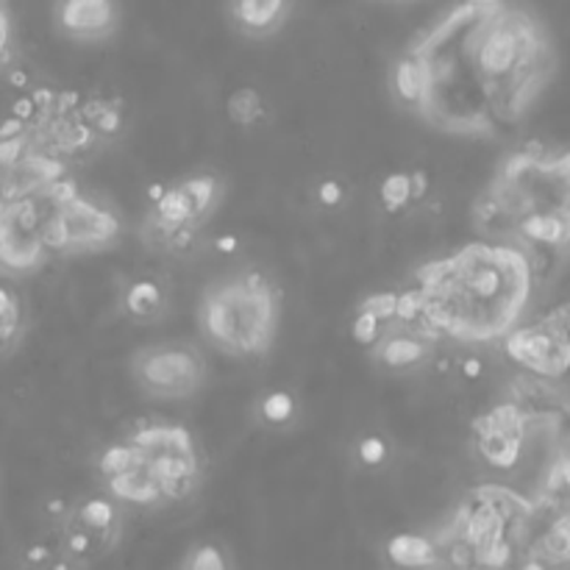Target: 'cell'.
<instances>
[{
    "label": "cell",
    "mask_w": 570,
    "mask_h": 570,
    "mask_svg": "<svg viewBox=\"0 0 570 570\" xmlns=\"http://www.w3.org/2000/svg\"><path fill=\"white\" fill-rule=\"evenodd\" d=\"M557 48L515 0H457L390 68L393 101L429 129L470 140L518 131L551 86Z\"/></svg>",
    "instance_id": "1"
},
{
    "label": "cell",
    "mask_w": 570,
    "mask_h": 570,
    "mask_svg": "<svg viewBox=\"0 0 570 570\" xmlns=\"http://www.w3.org/2000/svg\"><path fill=\"white\" fill-rule=\"evenodd\" d=\"M529 259L512 245L476 243L431 259L396 287V320L440 343H501L537 293Z\"/></svg>",
    "instance_id": "2"
},
{
    "label": "cell",
    "mask_w": 570,
    "mask_h": 570,
    "mask_svg": "<svg viewBox=\"0 0 570 570\" xmlns=\"http://www.w3.org/2000/svg\"><path fill=\"white\" fill-rule=\"evenodd\" d=\"M474 228L487 243L512 245L529 259L537 284L564 265L570 243V156L548 142L515 147L474 204Z\"/></svg>",
    "instance_id": "3"
},
{
    "label": "cell",
    "mask_w": 570,
    "mask_h": 570,
    "mask_svg": "<svg viewBox=\"0 0 570 570\" xmlns=\"http://www.w3.org/2000/svg\"><path fill=\"white\" fill-rule=\"evenodd\" d=\"M120 234V217L86 195L73 175H62L0 206V271L29 276L53 259L112 248Z\"/></svg>",
    "instance_id": "4"
},
{
    "label": "cell",
    "mask_w": 570,
    "mask_h": 570,
    "mask_svg": "<svg viewBox=\"0 0 570 570\" xmlns=\"http://www.w3.org/2000/svg\"><path fill=\"white\" fill-rule=\"evenodd\" d=\"M98 476L123 507L156 509L186 501L199 490L204 459L186 426L147 420L103 448Z\"/></svg>",
    "instance_id": "5"
},
{
    "label": "cell",
    "mask_w": 570,
    "mask_h": 570,
    "mask_svg": "<svg viewBox=\"0 0 570 570\" xmlns=\"http://www.w3.org/2000/svg\"><path fill=\"white\" fill-rule=\"evenodd\" d=\"M537 503L503 485L465 492L451 518L431 535L448 570H512L526 548Z\"/></svg>",
    "instance_id": "6"
},
{
    "label": "cell",
    "mask_w": 570,
    "mask_h": 570,
    "mask_svg": "<svg viewBox=\"0 0 570 570\" xmlns=\"http://www.w3.org/2000/svg\"><path fill=\"white\" fill-rule=\"evenodd\" d=\"M284 293L256 267L228 273L204 289L199 328L206 343L232 359H256L273 348L282 326Z\"/></svg>",
    "instance_id": "7"
},
{
    "label": "cell",
    "mask_w": 570,
    "mask_h": 570,
    "mask_svg": "<svg viewBox=\"0 0 570 570\" xmlns=\"http://www.w3.org/2000/svg\"><path fill=\"white\" fill-rule=\"evenodd\" d=\"M221 199L223 181L212 173L190 175L175 184H153L147 190L145 243L170 254L190 251Z\"/></svg>",
    "instance_id": "8"
},
{
    "label": "cell",
    "mask_w": 570,
    "mask_h": 570,
    "mask_svg": "<svg viewBox=\"0 0 570 570\" xmlns=\"http://www.w3.org/2000/svg\"><path fill=\"white\" fill-rule=\"evenodd\" d=\"M562 415L564 413L553 415V398L535 404V396H526L523 381H518L512 396L474 420L470 446H474L476 459L498 474H512L523 465L535 420L562 418Z\"/></svg>",
    "instance_id": "9"
},
{
    "label": "cell",
    "mask_w": 570,
    "mask_h": 570,
    "mask_svg": "<svg viewBox=\"0 0 570 570\" xmlns=\"http://www.w3.org/2000/svg\"><path fill=\"white\" fill-rule=\"evenodd\" d=\"M131 378L147 398L184 401L206 381V359L195 345L153 343L134 350L129 362Z\"/></svg>",
    "instance_id": "10"
},
{
    "label": "cell",
    "mask_w": 570,
    "mask_h": 570,
    "mask_svg": "<svg viewBox=\"0 0 570 570\" xmlns=\"http://www.w3.org/2000/svg\"><path fill=\"white\" fill-rule=\"evenodd\" d=\"M568 326V304H557L537 320L515 326L501 339V348L529 376L542 381H562L570 365Z\"/></svg>",
    "instance_id": "11"
},
{
    "label": "cell",
    "mask_w": 570,
    "mask_h": 570,
    "mask_svg": "<svg viewBox=\"0 0 570 570\" xmlns=\"http://www.w3.org/2000/svg\"><path fill=\"white\" fill-rule=\"evenodd\" d=\"M123 523V503L114 501L106 490L81 496L59 515V548L75 562L92 564L118 546Z\"/></svg>",
    "instance_id": "12"
},
{
    "label": "cell",
    "mask_w": 570,
    "mask_h": 570,
    "mask_svg": "<svg viewBox=\"0 0 570 570\" xmlns=\"http://www.w3.org/2000/svg\"><path fill=\"white\" fill-rule=\"evenodd\" d=\"M59 34L73 42H106L120 29L118 0H57Z\"/></svg>",
    "instance_id": "13"
},
{
    "label": "cell",
    "mask_w": 570,
    "mask_h": 570,
    "mask_svg": "<svg viewBox=\"0 0 570 570\" xmlns=\"http://www.w3.org/2000/svg\"><path fill=\"white\" fill-rule=\"evenodd\" d=\"M437 343L407 323L393 320L370 348V359L387 373H415L429 365Z\"/></svg>",
    "instance_id": "14"
},
{
    "label": "cell",
    "mask_w": 570,
    "mask_h": 570,
    "mask_svg": "<svg viewBox=\"0 0 570 570\" xmlns=\"http://www.w3.org/2000/svg\"><path fill=\"white\" fill-rule=\"evenodd\" d=\"M289 14V0H228L234 29L251 40L273 37Z\"/></svg>",
    "instance_id": "15"
},
{
    "label": "cell",
    "mask_w": 570,
    "mask_h": 570,
    "mask_svg": "<svg viewBox=\"0 0 570 570\" xmlns=\"http://www.w3.org/2000/svg\"><path fill=\"white\" fill-rule=\"evenodd\" d=\"M431 193V179L426 170H396L378 184V204L390 217L407 215Z\"/></svg>",
    "instance_id": "16"
},
{
    "label": "cell",
    "mask_w": 570,
    "mask_h": 570,
    "mask_svg": "<svg viewBox=\"0 0 570 570\" xmlns=\"http://www.w3.org/2000/svg\"><path fill=\"white\" fill-rule=\"evenodd\" d=\"M120 309L129 320L153 323L167 309V293L156 278L140 276L125 284L123 295H120Z\"/></svg>",
    "instance_id": "17"
},
{
    "label": "cell",
    "mask_w": 570,
    "mask_h": 570,
    "mask_svg": "<svg viewBox=\"0 0 570 570\" xmlns=\"http://www.w3.org/2000/svg\"><path fill=\"white\" fill-rule=\"evenodd\" d=\"M387 559L398 570H437V564H440L431 535H415V531L390 537L387 540Z\"/></svg>",
    "instance_id": "18"
},
{
    "label": "cell",
    "mask_w": 570,
    "mask_h": 570,
    "mask_svg": "<svg viewBox=\"0 0 570 570\" xmlns=\"http://www.w3.org/2000/svg\"><path fill=\"white\" fill-rule=\"evenodd\" d=\"M226 114L232 120V125H237V129H254L267 114L265 95L256 86H237V90L228 92Z\"/></svg>",
    "instance_id": "19"
},
{
    "label": "cell",
    "mask_w": 570,
    "mask_h": 570,
    "mask_svg": "<svg viewBox=\"0 0 570 570\" xmlns=\"http://www.w3.org/2000/svg\"><path fill=\"white\" fill-rule=\"evenodd\" d=\"M531 557L546 562L548 568H562L570 557V529H568V515L559 512L557 518L548 523L546 535L531 546Z\"/></svg>",
    "instance_id": "20"
},
{
    "label": "cell",
    "mask_w": 570,
    "mask_h": 570,
    "mask_svg": "<svg viewBox=\"0 0 570 570\" xmlns=\"http://www.w3.org/2000/svg\"><path fill=\"white\" fill-rule=\"evenodd\" d=\"M256 418L267 429H287L298 418V401H295L293 393L282 390V387L267 390L262 393L259 404H256Z\"/></svg>",
    "instance_id": "21"
},
{
    "label": "cell",
    "mask_w": 570,
    "mask_h": 570,
    "mask_svg": "<svg viewBox=\"0 0 570 570\" xmlns=\"http://www.w3.org/2000/svg\"><path fill=\"white\" fill-rule=\"evenodd\" d=\"M23 301L12 287L0 284V348H12L23 334Z\"/></svg>",
    "instance_id": "22"
},
{
    "label": "cell",
    "mask_w": 570,
    "mask_h": 570,
    "mask_svg": "<svg viewBox=\"0 0 570 570\" xmlns=\"http://www.w3.org/2000/svg\"><path fill=\"white\" fill-rule=\"evenodd\" d=\"M354 457L365 470H378L393 459V446L385 435L367 431L354 442Z\"/></svg>",
    "instance_id": "23"
},
{
    "label": "cell",
    "mask_w": 570,
    "mask_h": 570,
    "mask_svg": "<svg viewBox=\"0 0 570 570\" xmlns=\"http://www.w3.org/2000/svg\"><path fill=\"white\" fill-rule=\"evenodd\" d=\"M181 570H234V564H232V557L226 553V548L206 540L190 548Z\"/></svg>",
    "instance_id": "24"
},
{
    "label": "cell",
    "mask_w": 570,
    "mask_h": 570,
    "mask_svg": "<svg viewBox=\"0 0 570 570\" xmlns=\"http://www.w3.org/2000/svg\"><path fill=\"white\" fill-rule=\"evenodd\" d=\"M387 328V323L378 320L373 312H367L365 306H356L354 312V320H350V339H354L359 348L370 350L376 345V339L381 337V332Z\"/></svg>",
    "instance_id": "25"
},
{
    "label": "cell",
    "mask_w": 570,
    "mask_h": 570,
    "mask_svg": "<svg viewBox=\"0 0 570 570\" xmlns=\"http://www.w3.org/2000/svg\"><path fill=\"white\" fill-rule=\"evenodd\" d=\"M315 201L328 212L339 210V206L348 201V186H345V181L337 179V175H328V179H323L320 184L315 186Z\"/></svg>",
    "instance_id": "26"
},
{
    "label": "cell",
    "mask_w": 570,
    "mask_h": 570,
    "mask_svg": "<svg viewBox=\"0 0 570 570\" xmlns=\"http://www.w3.org/2000/svg\"><path fill=\"white\" fill-rule=\"evenodd\" d=\"M12 59V18H9L7 0H0V68Z\"/></svg>",
    "instance_id": "27"
},
{
    "label": "cell",
    "mask_w": 570,
    "mask_h": 570,
    "mask_svg": "<svg viewBox=\"0 0 570 570\" xmlns=\"http://www.w3.org/2000/svg\"><path fill=\"white\" fill-rule=\"evenodd\" d=\"M459 373H462V378H468V381H476V378H481V373H485V362H481L479 356H465V359H459Z\"/></svg>",
    "instance_id": "28"
},
{
    "label": "cell",
    "mask_w": 570,
    "mask_h": 570,
    "mask_svg": "<svg viewBox=\"0 0 570 570\" xmlns=\"http://www.w3.org/2000/svg\"><path fill=\"white\" fill-rule=\"evenodd\" d=\"M215 248L221 251V254H237L240 243H237V237H232V234H226V237H217V240H215Z\"/></svg>",
    "instance_id": "29"
},
{
    "label": "cell",
    "mask_w": 570,
    "mask_h": 570,
    "mask_svg": "<svg viewBox=\"0 0 570 570\" xmlns=\"http://www.w3.org/2000/svg\"><path fill=\"white\" fill-rule=\"evenodd\" d=\"M518 570H551V568H548L546 562H540V559L531 557V553H529V557H526V562H520Z\"/></svg>",
    "instance_id": "30"
}]
</instances>
